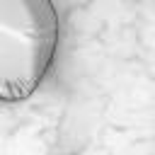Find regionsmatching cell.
<instances>
[{
  "instance_id": "obj_1",
  "label": "cell",
  "mask_w": 155,
  "mask_h": 155,
  "mask_svg": "<svg viewBox=\"0 0 155 155\" xmlns=\"http://www.w3.org/2000/svg\"><path fill=\"white\" fill-rule=\"evenodd\" d=\"M61 39L53 0H0V102H19L48 75Z\"/></svg>"
}]
</instances>
